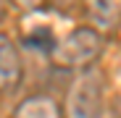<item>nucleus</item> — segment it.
<instances>
[{
  "label": "nucleus",
  "instance_id": "1a4fd4ad",
  "mask_svg": "<svg viewBox=\"0 0 121 118\" xmlns=\"http://www.w3.org/2000/svg\"><path fill=\"white\" fill-rule=\"evenodd\" d=\"M5 8H8V0H0V21L5 18Z\"/></svg>",
  "mask_w": 121,
  "mask_h": 118
},
{
  "label": "nucleus",
  "instance_id": "f257e3e1",
  "mask_svg": "<svg viewBox=\"0 0 121 118\" xmlns=\"http://www.w3.org/2000/svg\"><path fill=\"white\" fill-rule=\"evenodd\" d=\"M108 108V81L100 68L90 66L74 71V79L66 89V102L60 108L63 118H105Z\"/></svg>",
  "mask_w": 121,
  "mask_h": 118
},
{
  "label": "nucleus",
  "instance_id": "423d86ee",
  "mask_svg": "<svg viewBox=\"0 0 121 118\" xmlns=\"http://www.w3.org/2000/svg\"><path fill=\"white\" fill-rule=\"evenodd\" d=\"M79 5H82V0H48V8H53L58 13H74V11H79Z\"/></svg>",
  "mask_w": 121,
  "mask_h": 118
},
{
  "label": "nucleus",
  "instance_id": "39448f33",
  "mask_svg": "<svg viewBox=\"0 0 121 118\" xmlns=\"http://www.w3.org/2000/svg\"><path fill=\"white\" fill-rule=\"evenodd\" d=\"M11 118H63V113H60V105L53 94L34 92V94H26L13 108Z\"/></svg>",
  "mask_w": 121,
  "mask_h": 118
},
{
  "label": "nucleus",
  "instance_id": "7ed1b4c3",
  "mask_svg": "<svg viewBox=\"0 0 121 118\" xmlns=\"http://www.w3.org/2000/svg\"><path fill=\"white\" fill-rule=\"evenodd\" d=\"M21 79H24L21 50L5 32H0V94L16 92Z\"/></svg>",
  "mask_w": 121,
  "mask_h": 118
},
{
  "label": "nucleus",
  "instance_id": "6e6552de",
  "mask_svg": "<svg viewBox=\"0 0 121 118\" xmlns=\"http://www.w3.org/2000/svg\"><path fill=\"white\" fill-rule=\"evenodd\" d=\"M105 118H121V100H108V108H105Z\"/></svg>",
  "mask_w": 121,
  "mask_h": 118
},
{
  "label": "nucleus",
  "instance_id": "20e7f679",
  "mask_svg": "<svg viewBox=\"0 0 121 118\" xmlns=\"http://www.w3.org/2000/svg\"><path fill=\"white\" fill-rule=\"evenodd\" d=\"M79 11L84 13L87 26L97 29L100 34L116 32L121 26V0H82Z\"/></svg>",
  "mask_w": 121,
  "mask_h": 118
},
{
  "label": "nucleus",
  "instance_id": "f03ea898",
  "mask_svg": "<svg viewBox=\"0 0 121 118\" xmlns=\"http://www.w3.org/2000/svg\"><path fill=\"white\" fill-rule=\"evenodd\" d=\"M105 50V34H100L97 29L82 24L71 29L66 37H60L53 42L48 58L55 68H63V71H82L90 68L100 61V55Z\"/></svg>",
  "mask_w": 121,
  "mask_h": 118
},
{
  "label": "nucleus",
  "instance_id": "0eeeda50",
  "mask_svg": "<svg viewBox=\"0 0 121 118\" xmlns=\"http://www.w3.org/2000/svg\"><path fill=\"white\" fill-rule=\"evenodd\" d=\"M8 3L13 5V8H18V11H39V8H45L48 5V0H8Z\"/></svg>",
  "mask_w": 121,
  "mask_h": 118
}]
</instances>
